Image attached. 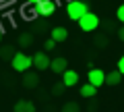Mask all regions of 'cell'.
I'll use <instances>...</instances> for the list:
<instances>
[{
	"label": "cell",
	"instance_id": "cell-1",
	"mask_svg": "<svg viewBox=\"0 0 124 112\" xmlns=\"http://www.w3.org/2000/svg\"><path fill=\"white\" fill-rule=\"evenodd\" d=\"M89 13V6L85 4L83 0H70L66 4V15H68V19H72V21H79L83 15H87Z\"/></svg>",
	"mask_w": 124,
	"mask_h": 112
},
{
	"label": "cell",
	"instance_id": "cell-2",
	"mask_svg": "<svg viewBox=\"0 0 124 112\" xmlns=\"http://www.w3.org/2000/svg\"><path fill=\"white\" fill-rule=\"evenodd\" d=\"M10 67L15 69V71L19 73H25L31 69V56H27V54L23 52H15V56L10 58Z\"/></svg>",
	"mask_w": 124,
	"mask_h": 112
},
{
	"label": "cell",
	"instance_id": "cell-3",
	"mask_svg": "<svg viewBox=\"0 0 124 112\" xmlns=\"http://www.w3.org/2000/svg\"><path fill=\"white\" fill-rule=\"evenodd\" d=\"M79 27L83 29L85 33H89V31H95V29L99 27V17H97V15H93V13L83 15V17L79 19Z\"/></svg>",
	"mask_w": 124,
	"mask_h": 112
},
{
	"label": "cell",
	"instance_id": "cell-4",
	"mask_svg": "<svg viewBox=\"0 0 124 112\" xmlns=\"http://www.w3.org/2000/svg\"><path fill=\"white\" fill-rule=\"evenodd\" d=\"M31 67H35L37 71H46L50 69V56L46 52H35L31 56Z\"/></svg>",
	"mask_w": 124,
	"mask_h": 112
},
{
	"label": "cell",
	"instance_id": "cell-5",
	"mask_svg": "<svg viewBox=\"0 0 124 112\" xmlns=\"http://www.w3.org/2000/svg\"><path fill=\"white\" fill-rule=\"evenodd\" d=\"M54 10H56L54 0H39V2H35V13L41 15V17H50V15H54Z\"/></svg>",
	"mask_w": 124,
	"mask_h": 112
},
{
	"label": "cell",
	"instance_id": "cell-6",
	"mask_svg": "<svg viewBox=\"0 0 124 112\" xmlns=\"http://www.w3.org/2000/svg\"><path fill=\"white\" fill-rule=\"evenodd\" d=\"M89 85H93L95 89H97L99 85H103V79H106V73L101 71V69H89Z\"/></svg>",
	"mask_w": 124,
	"mask_h": 112
},
{
	"label": "cell",
	"instance_id": "cell-7",
	"mask_svg": "<svg viewBox=\"0 0 124 112\" xmlns=\"http://www.w3.org/2000/svg\"><path fill=\"white\" fill-rule=\"evenodd\" d=\"M50 69H52L56 75H62V73L68 69V60H66V58H62V56H58V58L50 60Z\"/></svg>",
	"mask_w": 124,
	"mask_h": 112
},
{
	"label": "cell",
	"instance_id": "cell-8",
	"mask_svg": "<svg viewBox=\"0 0 124 112\" xmlns=\"http://www.w3.org/2000/svg\"><path fill=\"white\" fill-rule=\"evenodd\" d=\"M64 87H72V85H77L79 83V75H77V71H64L62 73V81H60Z\"/></svg>",
	"mask_w": 124,
	"mask_h": 112
},
{
	"label": "cell",
	"instance_id": "cell-9",
	"mask_svg": "<svg viewBox=\"0 0 124 112\" xmlns=\"http://www.w3.org/2000/svg\"><path fill=\"white\" fill-rule=\"evenodd\" d=\"M21 81H23V87H27V89H33V87L39 85V77L35 73H29V71H25V75H23Z\"/></svg>",
	"mask_w": 124,
	"mask_h": 112
},
{
	"label": "cell",
	"instance_id": "cell-10",
	"mask_svg": "<svg viewBox=\"0 0 124 112\" xmlns=\"http://www.w3.org/2000/svg\"><path fill=\"white\" fill-rule=\"evenodd\" d=\"M15 112H35V104L31 100H19L17 104L13 106Z\"/></svg>",
	"mask_w": 124,
	"mask_h": 112
},
{
	"label": "cell",
	"instance_id": "cell-11",
	"mask_svg": "<svg viewBox=\"0 0 124 112\" xmlns=\"http://www.w3.org/2000/svg\"><path fill=\"white\" fill-rule=\"evenodd\" d=\"M52 42H56V44H60V42L68 40V31L66 27H52V37H50Z\"/></svg>",
	"mask_w": 124,
	"mask_h": 112
},
{
	"label": "cell",
	"instance_id": "cell-12",
	"mask_svg": "<svg viewBox=\"0 0 124 112\" xmlns=\"http://www.w3.org/2000/svg\"><path fill=\"white\" fill-rule=\"evenodd\" d=\"M17 44L21 46V48H29V46L33 44V33H29V31H25V33H19V40H17Z\"/></svg>",
	"mask_w": 124,
	"mask_h": 112
},
{
	"label": "cell",
	"instance_id": "cell-13",
	"mask_svg": "<svg viewBox=\"0 0 124 112\" xmlns=\"http://www.w3.org/2000/svg\"><path fill=\"white\" fill-rule=\"evenodd\" d=\"M120 79H122V75H120L118 71H112L110 75H106V79H103V83H108V85H118Z\"/></svg>",
	"mask_w": 124,
	"mask_h": 112
},
{
	"label": "cell",
	"instance_id": "cell-14",
	"mask_svg": "<svg viewBox=\"0 0 124 112\" xmlns=\"http://www.w3.org/2000/svg\"><path fill=\"white\" fill-rule=\"evenodd\" d=\"M0 56H2V60H10L15 56V48L13 46H2L0 48Z\"/></svg>",
	"mask_w": 124,
	"mask_h": 112
},
{
	"label": "cell",
	"instance_id": "cell-15",
	"mask_svg": "<svg viewBox=\"0 0 124 112\" xmlns=\"http://www.w3.org/2000/svg\"><path fill=\"white\" fill-rule=\"evenodd\" d=\"M79 94L83 95V98H89V100H91L93 95H95V87L87 83V85H83V87H81V91H79Z\"/></svg>",
	"mask_w": 124,
	"mask_h": 112
},
{
	"label": "cell",
	"instance_id": "cell-16",
	"mask_svg": "<svg viewBox=\"0 0 124 112\" xmlns=\"http://www.w3.org/2000/svg\"><path fill=\"white\" fill-rule=\"evenodd\" d=\"M62 112H81V106L77 102H66L62 106Z\"/></svg>",
	"mask_w": 124,
	"mask_h": 112
},
{
	"label": "cell",
	"instance_id": "cell-17",
	"mask_svg": "<svg viewBox=\"0 0 124 112\" xmlns=\"http://www.w3.org/2000/svg\"><path fill=\"white\" fill-rule=\"evenodd\" d=\"M95 46H97V48H106L108 46V37L106 35H97L95 37Z\"/></svg>",
	"mask_w": 124,
	"mask_h": 112
},
{
	"label": "cell",
	"instance_id": "cell-18",
	"mask_svg": "<svg viewBox=\"0 0 124 112\" xmlns=\"http://www.w3.org/2000/svg\"><path fill=\"white\" fill-rule=\"evenodd\" d=\"M64 89H66V87L62 85V83H56V85L52 87V94L54 95H62V94H64Z\"/></svg>",
	"mask_w": 124,
	"mask_h": 112
},
{
	"label": "cell",
	"instance_id": "cell-19",
	"mask_svg": "<svg viewBox=\"0 0 124 112\" xmlns=\"http://www.w3.org/2000/svg\"><path fill=\"white\" fill-rule=\"evenodd\" d=\"M56 46H58L56 42H52V40H46V42H44V52L48 54L50 50H54V48H56Z\"/></svg>",
	"mask_w": 124,
	"mask_h": 112
},
{
	"label": "cell",
	"instance_id": "cell-20",
	"mask_svg": "<svg viewBox=\"0 0 124 112\" xmlns=\"http://www.w3.org/2000/svg\"><path fill=\"white\" fill-rule=\"evenodd\" d=\"M116 19H118V21L124 25V4H120V6H118V10H116Z\"/></svg>",
	"mask_w": 124,
	"mask_h": 112
},
{
	"label": "cell",
	"instance_id": "cell-21",
	"mask_svg": "<svg viewBox=\"0 0 124 112\" xmlns=\"http://www.w3.org/2000/svg\"><path fill=\"white\" fill-rule=\"evenodd\" d=\"M116 71H118L120 75H124V56H122V58L118 60V69H116Z\"/></svg>",
	"mask_w": 124,
	"mask_h": 112
},
{
	"label": "cell",
	"instance_id": "cell-22",
	"mask_svg": "<svg viewBox=\"0 0 124 112\" xmlns=\"http://www.w3.org/2000/svg\"><path fill=\"white\" fill-rule=\"evenodd\" d=\"M103 27H106V31H112V29H114V23L112 21H103Z\"/></svg>",
	"mask_w": 124,
	"mask_h": 112
},
{
	"label": "cell",
	"instance_id": "cell-23",
	"mask_svg": "<svg viewBox=\"0 0 124 112\" xmlns=\"http://www.w3.org/2000/svg\"><path fill=\"white\" fill-rule=\"evenodd\" d=\"M118 40H120V42H124V25L118 29Z\"/></svg>",
	"mask_w": 124,
	"mask_h": 112
},
{
	"label": "cell",
	"instance_id": "cell-24",
	"mask_svg": "<svg viewBox=\"0 0 124 112\" xmlns=\"http://www.w3.org/2000/svg\"><path fill=\"white\" fill-rule=\"evenodd\" d=\"M27 2H31V4H35V2H39V0H27Z\"/></svg>",
	"mask_w": 124,
	"mask_h": 112
},
{
	"label": "cell",
	"instance_id": "cell-25",
	"mask_svg": "<svg viewBox=\"0 0 124 112\" xmlns=\"http://www.w3.org/2000/svg\"><path fill=\"white\" fill-rule=\"evenodd\" d=\"M0 42H2V27H0Z\"/></svg>",
	"mask_w": 124,
	"mask_h": 112
}]
</instances>
